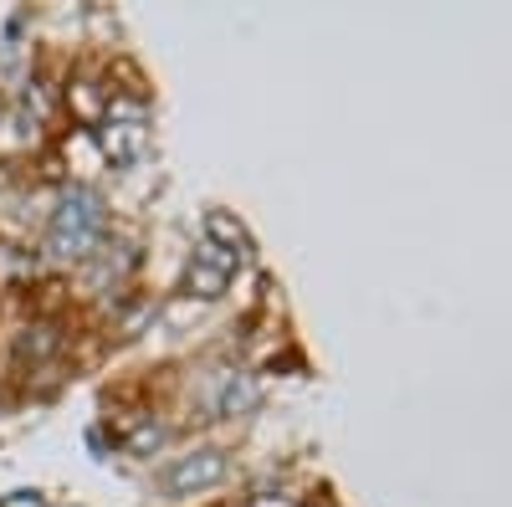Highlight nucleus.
Here are the masks:
<instances>
[{
    "label": "nucleus",
    "mask_w": 512,
    "mask_h": 507,
    "mask_svg": "<svg viewBox=\"0 0 512 507\" xmlns=\"http://www.w3.org/2000/svg\"><path fill=\"white\" fill-rule=\"evenodd\" d=\"M98 236H103V200L93 190L62 195L57 216H52V251L57 257H88V246Z\"/></svg>",
    "instance_id": "f257e3e1"
},
{
    "label": "nucleus",
    "mask_w": 512,
    "mask_h": 507,
    "mask_svg": "<svg viewBox=\"0 0 512 507\" xmlns=\"http://www.w3.org/2000/svg\"><path fill=\"white\" fill-rule=\"evenodd\" d=\"M52 349H57V333H52V328H26V338H21V354L41 359V354H52Z\"/></svg>",
    "instance_id": "20e7f679"
},
{
    "label": "nucleus",
    "mask_w": 512,
    "mask_h": 507,
    "mask_svg": "<svg viewBox=\"0 0 512 507\" xmlns=\"http://www.w3.org/2000/svg\"><path fill=\"white\" fill-rule=\"evenodd\" d=\"M67 103L77 108V118H82V123H93V118H98V108H103V103H98V93H93V82H72Z\"/></svg>",
    "instance_id": "7ed1b4c3"
},
{
    "label": "nucleus",
    "mask_w": 512,
    "mask_h": 507,
    "mask_svg": "<svg viewBox=\"0 0 512 507\" xmlns=\"http://www.w3.org/2000/svg\"><path fill=\"white\" fill-rule=\"evenodd\" d=\"M221 477H226V451H190L159 477V487L164 492H200Z\"/></svg>",
    "instance_id": "f03ea898"
}]
</instances>
